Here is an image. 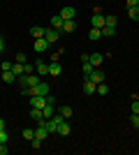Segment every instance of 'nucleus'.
<instances>
[{
  "instance_id": "nucleus-1",
  "label": "nucleus",
  "mask_w": 139,
  "mask_h": 155,
  "mask_svg": "<svg viewBox=\"0 0 139 155\" xmlns=\"http://www.w3.org/2000/svg\"><path fill=\"white\" fill-rule=\"evenodd\" d=\"M42 79H40V74H21L19 79H16V84H19V88H33V86H37Z\"/></svg>"
},
{
  "instance_id": "nucleus-2",
  "label": "nucleus",
  "mask_w": 139,
  "mask_h": 155,
  "mask_svg": "<svg viewBox=\"0 0 139 155\" xmlns=\"http://www.w3.org/2000/svg\"><path fill=\"white\" fill-rule=\"evenodd\" d=\"M60 37H63V30H56V28H51V26L44 28V39L49 42V44H56Z\"/></svg>"
},
{
  "instance_id": "nucleus-3",
  "label": "nucleus",
  "mask_w": 139,
  "mask_h": 155,
  "mask_svg": "<svg viewBox=\"0 0 139 155\" xmlns=\"http://www.w3.org/2000/svg\"><path fill=\"white\" fill-rule=\"evenodd\" d=\"M49 91H51V88H49V84H46V81H40V84L37 86H33V88H30V95H49Z\"/></svg>"
},
{
  "instance_id": "nucleus-4",
  "label": "nucleus",
  "mask_w": 139,
  "mask_h": 155,
  "mask_svg": "<svg viewBox=\"0 0 139 155\" xmlns=\"http://www.w3.org/2000/svg\"><path fill=\"white\" fill-rule=\"evenodd\" d=\"M49 42H46L44 37H37V39H33V49H35V53H44V51H49Z\"/></svg>"
},
{
  "instance_id": "nucleus-5",
  "label": "nucleus",
  "mask_w": 139,
  "mask_h": 155,
  "mask_svg": "<svg viewBox=\"0 0 139 155\" xmlns=\"http://www.w3.org/2000/svg\"><path fill=\"white\" fill-rule=\"evenodd\" d=\"M91 28H104V14H102V12H93Z\"/></svg>"
},
{
  "instance_id": "nucleus-6",
  "label": "nucleus",
  "mask_w": 139,
  "mask_h": 155,
  "mask_svg": "<svg viewBox=\"0 0 139 155\" xmlns=\"http://www.w3.org/2000/svg\"><path fill=\"white\" fill-rule=\"evenodd\" d=\"M35 74H49V63H44V58H37L35 60Z\"/></svg>"
},
{
  "instance_id": "nucleus-7",
  "label": "nucleus",
  "mask_w": 139,
  "mask_h": 155,
  "mask_svg": "<svg viewBox=\"0 0 139 155\" xmlns=\"http://www.w3.org/2000/svg\"><path fill=\"white\" fill-rule=\"evenodd\" d=\"M58 14L67 21V19H74V16H77V9H74L72 5H65V7H60V12H58Z\"/></svg>"
},
{
  "instance_id": "nucleus-8",
  "label": "nucleus",
  "mask_w": 139,
  "mask_h": 155,
  "mask_svg": "<svg viewBox=\"0 0 139 155\" xmlns=\"http://www.w3.org/2000/svg\"><path fill=\"white\" fill-rule=\"evenodd\" d=\"M44 104H46L44 95H30V107H35V109H44Z\"/></svg>"
},
{
  "instance_id": "nucleus-9",
  "label": "nucleus",
  "mask_w": 139,
  "mask_h": 155,
  "mask_svg": "<svg viewBox=\"0 0 139 155\" xmlns=\"http://www.w3.org/2000/svg\"><path fill=\"white\" fill-rule=\"evenodd\" d=\"M49 74H51V77H60V74H63V67H60L58 60H51V63H49Z\"/></svg>"
},
{
  "instance_id": "nucleus-10",
  "label": "nucleus",
  "mask_w": 139,
  "mask_h": 155,
  "mask_svg": "<svg viewBox=\"0 0 139 155\" xmlns=\"http://www.w3.org/2000/svg\"><path fill=\"white\" fill-rule=\"evenodd\" d=\"M93 72H95V67L91 65V60L81 65V74H84V81H86V79H91V74H93Z\"/></svg>"
},
{
  "instance_id": "nucleus-11",
  "label": "nucleus",
  "mask_w": 139,
  "mask_h": 155,
  "mask_svg": "<svg viewBox=\"0 0 139 155\" xmlns=\"http://www.w3.org/2000/svg\"><path fill=\"white\" fill-rule=\"evenodd\" d=\"M95 91H98V84H93L91 79H86L84 81V93L86 95H95Z\"/></svg>"
},
{
  "instance_id": "nucleus-12",
  "label": "nucleus",
  "mask_w": 139,
  "mask_h": 155,
  "mask_svg": "<svg viewBox=\"0 0 139 155\" xmlns=\"http://www.w3.org/2000/svg\"><path fill=\"white\" fill-rule=\"evenodd\" d=\"M77 30V21L74 19H67L65 23H63V35H67V32H74Z\"/></svg>"
},
{
  "instance_id": "nucleus-13",
  "label": "nucleus",
  "mask_w": 139,
  "mask_h": 155,
  "mask_svg": "<svg viewBox=\"0 0 139 155\" xmlns=\"http://www.w3.org/2000/svg\"><path fill=\"white\" fill-rule=\"evenodd\" d=\"M63 23H65V19H63L60 14L51 16V28H56V30H63Z\"/></svg>"
},
{
  "instance_id": "nucleus-14",
  "label": "nucleus",
  "mask_w": 139,
  "mask_h": 155,
  "mask_svg": "<svg viewBox=\"0 0 139 155\" xmlns=\"http://www.w3.org/2000/svg\"><path fill=\"white\" fill-rule=\"evenodd\" d=\"M70 132H72L70 123H67V120H63V123L58 125V134H60V137H70Z\"/></svg>"
},
{
  "instance_id": "nucleus-15",
  "label": "nucleus",
  "mask_w": 139,
  "mask_h": 155,
  "mask_svg": "<svg viewBox=\"0 0 139 155\" xmlns=\"http://www.w3.org/2000/svg\"><path fill=\"white\" fill-rule=\"evenodd\" d=\"M46 137H49V130H46L44 125H37V130H35V139H42V141H44Z\"/></svg>"
},
{
  "instance_id": "nucleus-16",
  "label": "nucleus",
  "mask_w": 139,
  "mask_h": 155,
  "mask_svg": "<svg viewBox=\"0 0 139 155\" xmlns=\"http://www.w3.org/2000/svg\"><path fill=\"white\" fill-rule=\"evenodd\" d=\"M2 81H5L7 86H12L14 81H16V74H14L12 70H9V72H2Z\"/></svg>"
},
{
  "instance_id": "nucleus-17",
  "label": "nucleus",
  "mask_w": 139,
  "mask_h": 155,
  "mask_svg": "<svg viewBox=\"0 0 139 155\" xmlns=\"http://www.w3.org/2000/svg\"><path fill=\"white\" fill-rule=\"evenodd\" d=\"M102 60H104V56H102V53H91V65H93V67H100V65H102Z\"/></svg>"
},
{
  "instance_id": "nucleus-18",
  "label": "nucleus",
  "mask_w": 139,
  "mask_h": 155,
  "mask_svg": "<svg viewBox=\"0 0 139 155\" xmlns=\"http://www.w3.org/2000/svg\"><path fill=\"white\" fill-rule=\"evenodd\" d=\"M91 81H93V84H102V81H104V74H102V72L95 67V72L91 74Z\"/></svg>"
},
{
  "instance_id": "nucleus-19",
  "label": "nucleus",
  "mask_w": 139,
  "mask_h": 155,
  "mask_svg": "<svg viewBox=\"0 0 139 155\" xmlns=\"http://www.w3.org/2000/svg\"><path fill=\"white\" fill-rule=\"evenodd\" d=\"M30 35H33V39L44 37V28H42V26H33V28H30Z\"/></svg>"
},
{
  "instance_id": "nucleus-20",
  "label": "nucleus",
  "mask_w": 139,
  "mask_h": 155,
  "mask_svg": "<svg viewBox=\"0 0 139 155\" xmlns=\"http://www.w3.org/2000/svg\"><path fill=\"white\" fill-rule=\"evenodd\" d=\"M56 111H58L63 118H67V120L72 118V107H60V109H56Z\"/></svg>"
},
{
  "instance_id": "nucleus-21",
  "label": "nucleus",
  "mask_w": 139,
  "mask_h": 155,
  "mask_svg": "<svg viewBox=\"0 0 139 155\" xmlns=\"http://www.w3.org/2000/svg\"><path fill=\"white\" fill-rule=\"evenodd\" d=\"M102 30V37H114L116 35V28L114 26H104V28H100Z\"/></svg>"
},
{
  "instance_id": "nucleus-22",
  "label": "nucleus",
  "mask_w": 139,
  "mask_h": 155,
  "mask_svg": "<svg viewBox=\"0 0 139 155\" xmlns=\"http://www.w3.org/2000/svg\"><path fill=\"white\" fill-rule=\"evenodd\" d=\"M127 19L139 21V7H127Z\"/></svg>"
},
{
  "instance_id": "nucleus-23",
  "label": "nucleus",
  "mask_w": 139,
  "mask_h": 155,
  "mask_svg": "<svg viewBox=\"0 0 139 155\" xmlns=\"http://www.w3.org/2000/svg\"><path fill=\"white\" fill-rule=\"evenodd\" d=\"M12 72L16 74V79H19L21 74H23V63H16V60H14V65H12Z\"/></svg>"
},
{
  "instance_id": "nucleus-24",
  "label": "nucleus",
  "mask_w": 139,
  "mask_h": 155,
  "mask_svg": "<svg viewBox=\"0 0 139 155\" xmlns=\"http://www.w3.org/2000/svg\"><path fill=\"white\" fill-rule=\"evenodd\" d=\"M88 37H91L93 42H95V39H100V37H102V30H100V28H91V32H88Z\"/></svg>"
},
{
  "instance_id": "nucleus-25",
  "label": "nucleus",
  "mask_w": 139,
  "mask_h": 155,
  "mask_svg": "<svg viewBox=\"0 0 139 155\" xmlns=\"http://www.w3.org/2000/svg\"><path fill=\"white\" fill-rule=\"evenodd\" d=\"M30 118H33L35 123H37V120L42 118V109H35V107H30Z\"/></svg>"
},
{
  "instance_id": "nucleus-26",
  "label": "nucleus",
  "mask_w": 139,
  "mask_h": 155,
  "mask_svg": "<svg viewBox=\"0 0 139 155\" xmlns=\"http://www.w3.org/2000/svg\"><path fill=\"white\" fill-rule=\"evenodd\" d=\"M130 114H139V97H132V102H130Z\"/></svg>"
},
{
  "instance_id": "nucleus-27",
  "label": "nucleus",
  "mask_w": 139,
  "mask_h": 155,
  "mask_svg": "<svg viewBox=\"0 0 139 155\" xmlns=\"http://www.w3.org/2000/svg\"><path fill=\"white\" fill-rule=\"evenodd\" d=\"M116 23H118V19H116L114 14H109V16H104V26H114V28H116Z\"/></svg>"
},
{
  "instance_id": "nucleus-28",
  "label": "nucleus",
  "mask_w": 139,
  "mask_h": 155,
  "mask_svg": "<svg viewBox=\"0 0 139 155\" xmlns=\"http://www.w3.org/2000/svg\"><path fill=\"white\" fill-rule=\"evenodd\" d=\"M21 137H23V139H26V141H30V139H33V137H35V130L26 127V130H23V132H21Z\"/></svg>"
},
{
  "instance_id": "nucleus-29",
  "label": "nucleus",
  "mask_w": 139,
  "mask_h": 155,
  "mask_svg": "<svg viewBox=\"0 0 139 155\" xmlns=\"http://www.w3.org/2000/svg\"><path fill=\"white\" fill-rule=\"evenodd\" d=\"M95 93H98V95H107V93H109V86L102 81V84H98V91H95Z\"/></svg>"
},
{
  "instance_id": "nucleus-30",
  "label": "nucleus",
  "mask_w": 139,
  "mask_h": 155,
  "mask_svg": "<svg viewBox=\"0 0 139 155\" xmlns=\"http://www.w3.org/2000/svg\"><path fill=\"white\" fill-rule=\"evenodd\" d=\"M12 60H2V63H0V72H9V70H12Z\"/></svg>"
},
{
  "instance_id": "nucleus-31",
  "label": "nucleus",
  "mask_w": 139,
  "mask_h": 155,
  "mask_svg": "<svg viewBox=\"0 0 139 155\" xmlns=\"http://www.w3.org/2000/svg\"><path fill=\"white\" fill-rule=\"evenodd\" d=\"M130 125L139 130V114H130Z\"/></svg>"
},
{
  "instance_id": "nucleus-32",
  "label": "nucleus",
  "mask_w": 139,
  "mask_h": 155,
  "mask_svg": "<svg viewBox=\"0 0 139 155\" xmlns=\"http://www.w3.org/2000/svg\"><path fill=\"white\" fill-rule=\"evenodd\" d=\"M9 141V134H7V130H0V143H7Z\"/></svg>"
},
{
  "instance_id": "nucleus-33",
  "label": "nucleus",
  "mask_w": 139,
  "mask_h": 155,
  "mask_svg": "<svg viewBox=\"0 0 139 155\" xmlns=\"http://www.w3.org/2000/svg\"><path fill=\"white\" fill-rule=\"evenodd\" d=\"M33 65H30V63H28V60H26V63H23V74H33Z\"/></svg>"
},
{
  "instance_id": "nucleus-34",
  "label": "nucleus",
  "mask_w": 139,
  "mask_h": 155,
  "mask_svg": "<svg viewBox=\"0 0 139 155\" xmlns=\"http://www.w3.org/2000/svg\"><path fill=\"white\" fill-rule=\"evenodd\" d=\"M14 60H16V63H26L28 56H26V53H16V56H14Z\"/></svg>"
},
{
  "instance_id": "nucleus-35",
  "label": "nucleus",
  "mask_w": 139,
  "mask_h": 155,
  "mask_svg": "<svg viewBox=\"0 0 139 155\" xmlns=\"http://www.w3.org/2000/svg\"><path fill=\"white\" fill-rule=\"evenodd\" d=\"M9 148H7V143H0V155H7Z\"/></svg>"
},
{
  "instance_id": "nucleus-36",
  "label": "nucleus",
  "mask_w": 139,
  "mask_h": 155,
  "mask_svg": "<svg viewBox=\"0 0 139 155\" xmlns=\"http://www.w3.org/2000/svg\"><path fill=\"white\" fill-rule=\"evenodd\" d=\"M139 0H125V7H137Z\"/></svg>"
},
{
  "instance_id": "nucleus-37",
  "label": "nucleus",
  "mask_w": 139,
  "mask_h": 155,
  "mask_svg": "<svg viewBox=\"0 0 139 155\" xmlns=\"http://www.w3.org/2000/svg\"><path fill=\"white\" fill-rule=\"evenodd\" d=\"M91 60V53H81V63H88Z\"/></svg>"
},
{
  "instance_id": "nucleus-38",
  "label": "nucleus",
  "mask_w": 139,
  "mask_h": 155,
  "mask_svg": "<svg viewBox=\"0 0 139 155\" xmlns=\"http://www.w3.org/2000/svg\"><path fill=\"white\" fill-rule=\"evenodd\" d=\"M2 51H5V39L0 37V53H2Z\"/></svg>"
},
{
  "instance_id": "nucleus-39",
  "label": "nucleus",
  "mask_w": 139,
  "mask_h": 155,
  "mask_svg": "<svg viewBox=\"0 0 139 155\" xmlns=\"http://www.w3.org/2000/svg\"><path fill=\"white\" fill-rule=\"evenodd\" d=\"M0 130H5V120L2 118H0Z\"/></svg>"
},
{
  "instance_id": "nucleus-40",
  "label": "nucleus",
  "mask_w": 139,
  "mask_h": 155,
  "mask_svg": "<svg viewBox=\"0 0 139 155\" xmlns=\"http://www.w3.org/2000/svg\"><path fill=\"white\" fill-rule=\"evenodd\" d=\"M137 7H139V2H137Z\"/></svg>"
}]
</instances>
